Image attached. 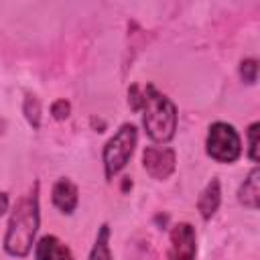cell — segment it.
<instances>
[{
    "mask_svg": "<svg viewBox=\"0 0 260 260\" xmlns=\"http://www.w3.org/2000/svg\"><path fill=\"white\" fill-rule=\"evenodd\" d=\"M240 75L246 83H254L258 75V61L256 59H244L240 63Z\"/></svg>",
    "mask_w": 260,
    "mask_h": 260,
    "instance_id": "cell-12",
    "label": "cell"
},
{
    "mask_svg": "<svg viewBox=\"0 0 260 260\" xmlns=\"http://www.w3.org/2000/svg\"><path fill=\"white\" fill-rule=\"evenodd\" d=\"M24 112H26V118L32 126H39V114H41V108H39V100L35 95H26V102H24Z\"/></svg>",
    "mask_w": 260,
    "mask_h": 260,
    "instance_id": "cell-14",
    "label": "cell"
},
{
    "mask_svg": "<svg viewBox=\"0 0 260 260\" xmlns=\"http://www.w3.org/2000/svg\"><path fill=\"white\" fill-rule=\"evenodd\" d=\"M35 260H73V254L59 238L43 236L35 248Z\"/></svg>",
    "mask_w": 260,
    "mask_h": 260,
    "instance_id": "cell-8",
    "label": "cell"
},
{
    "mask_svg": "<svg viewBox=\"0 0 260 260\" xmlns=\"http://www.w3.org/2000/svg\"><path fill=\"white\" fill-rule=\"evenodd\" d=\"M138 140V132L134 124H122L118 128V132L106 142L104 146V171H106V179H114L128 162V158L134 152Z\"/></svg>",
    "mask_w": 260,
    "mask_h": 260,
    "instance_id": "cell-3",
    "label": "cell"
},
{
    "mask_svg": "<svg viewBox=\"0 0 260 260\" xmlns=\"http://www.w3.org/2000/svg\"><path fill=\"white\" fill-rule=\"evenodd\" d=\"M89 260H112V252H110V225L104 223L95 236L93 248L89 252Z\"/></svg>",
    "mask_w": 260,
    "mask_h": 260,
    "instance_id": "cell-11",
    "label": "cell"
},
{
    "mask_svg": "<svg viewBox=\"0 0 260 260\" xmlns=\"http://www.w3.org/2000/svg\"><path fill=\"white\" fill-rule=\"evenodd\" d=\"M197 240L191 223H177L171 230L169 260H195Z\"/></svg>",
    "mask_w": 260,
    "mask_h": 260,
    "instance_id": "cell-6",
    "label": "cell"
},
{
    "mask_svg": "<svg viewBox=\"0 0 260 260\" xmlns=\"http://www.w3.org/2000/svg\"><path fill=\"white\" fill-rule=\"evenodd\" d=\"M51 199H53V205L63 211V213H73V209L77 207V199H79V191L75 187V183L71 179H59L55 185H53V191H51Z\"/></svg>",
    "mask_w": 260,
    "mask_h": 260,
    "instance_id": "cell-7",
    "label": "cell"
},
{
    "mask_svg": "<svg viewBox=\"0 0 260 260\" xmlns=\"http://www.w3.org/2000/svg\"><path fill=\"white\" fill-rule=\"evenodd\" d=\"M219 201H221V191H219V181L217 179H211L207 183V187L201 191L199 195V201H197V209L201 213L203 219H209L217 207H219Z\"/></svg>",
    "mask_w": 260,
    "mask_h": 260,
    "instance_id": "cell-10",
    "label": "cell"
},
{
    "mask_svg": "<svg viewBox=\"0 0 260 260\" xmlns=\"http://www.w3.org/2000/svg\"><path fill=\"white\" fill-rule=\"evenodd\" d=\"M6 209H8V197H6V193L0 191V215H4Z\"/></svg>",
    "mask_w": 260,
    "mask_h": 260,
    "instance_id": "cell-16",
    "label": "cell"
},
{
    "mask_svg": "<svg viewBox=\"0 0 260 260\" xmlns=\"http://www.w3.org/2000/svg\"><path fill=\"white\" fill-rule=\"evenodd\" d=\"M39 230V185L22 195L12 207L8 230L4 236V250L10 256H26L32 248Z\"/></svg>",
    "mask_w": 260,
    "mask_h": 260,
    "instance_id": "cell-2",
    "label": "cell"
},
{
    "mask_svg": "<svg viewBox=\"0 0 260 260\" xmlns=\"http://www.w3.org/2000/svg\"><path fill=\"white\" fill-rule=\"evenodd\" d=\"M175 150L169 146H146L142 152V167L150 177L158 181L171 177V173L175 171Z\"/></svg>",
    "mask_w": 260,
    "mask_h": 260,
    "instance_id": "cell-5",
    "label": "cell"
},
{
    "mask_svg": "<svg viewBox=\"0 0 260 260\" xmlns=\"http://www.w3.org/2000/svg\"><path fill=\"white\" fill-rule=\"evenodd\" d=\"M132 108L142 110V124L150 140L154 142H169L177 130V108L175 104L156 91L152 85H146L142 91L138 87L130 89Z\"/></svg>",
    "mask_w": 260,
    "mask_h": 260,
    "instance_id": "cell-1",
    "label": "cell"
},
{
    "mask_svg": "<svg viewBox=\"0 0 260 260\" xmlns=\"http://www.w3.org/2000/svg\"><path fill=\"white\" fill-rule=\"evenodd\" d=\"M69 102H65V100H57L53 106H51V114L57 118V120H65L67 116H69Z\"/></svg>",
    "mask_w": 260,
    "mask_h": 260,
    "instance_id": "cell-15",
    "label": "cell"
},
{
    "mask_svg": "<svg viewBox=\"0 0 260 260\" xmlns=\"http://www.w3.org/2000/svg\"><path fill=\"white\" fill-rule=\"evenodd\" d=\"M238 201L250 209H258L260 205V171L258 169H252L250 175L240 185Z\"/></svg>",
    "mask_w": 260,
    "mask_h": 260,
    "instance_id": "cell-9",
    "label": "cell"
},
{
    "mask_svg": "<svg viewBox=\"0 0 260 260\" xmlns=\"http://www.w3.org/2000/svg\"><path fill=\"white\" fill-rule=\"evenodd\" d=\"M258 132H260V124L258 122H254V124H250V128H248V156H250V160H258Z\"/></svg>",
    "mask_w": 260,
    "mask_h": 260,
    "instance_id": "cell-13",
    "label": "cell"
},
{
    "mask_svg": "<svg viewBox=\"0 0 260 260\" xmlns=\"http://www.w3.org/2000/svg\"><path fill=\"white\" fill-rule=\"evenodd\" d=\"M207 154L217 162H234L242 154V140L234 126L225 122H215L209 126L205 140Z\"/></svg>",
    "mask_w": 260,
    "mask_h": 260,
    "instance_id": "cell-4",
    "label": "cell"
}]
</instances>
